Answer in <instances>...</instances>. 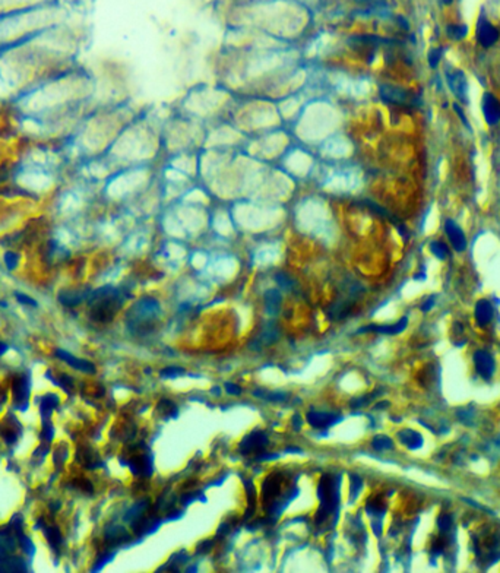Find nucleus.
Returning <instances> with one entry per match:
<instances>
[{"instance_id": "43", "label": "nucleus", "mask_w": 500, "mask_h": 573, "mask_svg": "<svg viewBox=\"0 0 500 573\" xmlns=\"http://www.w3.org/2000/svg\"><path fill=\"white\" fill-rule=\"evenodd\" d=\"M284 452H285V453H288V452H292V453H302V449H298V447H288V449H285Z\"/></svg>"}, {"instance_id": "7", "label": "nucleus", "mask_w": 500, "mask_h": 573, "mask_svg": "<svg viewBox=\"0 0 500 573\" xmlns=\"http://www.w3.org/2000/svg\"><path fill=\"white\" fill-rule=\"evenodd\" d=\"M446 80L455 97L462 103H468V80L465 75L461 70L453 69L452 72L446 73Z\"/></svg>"}, {"instance_id": "18", "label": "nucleus", "mask_w": 500, "mask_h": 573, "mask_svg": "<svg viewBox=\"0 0 500 573\" xmlns=\"http://www.w3.org/2000/svg\"><path fill=\"white\" fill-rule=\"evenodd\" d=\"M265 299V309H266V313L269 316H275L278 312H279V307H281V293L278 290H268L263 296Z\"/></svg>"}, {"instance_id": "19", "label": "nucleus", "mask_w": 500, "mask_h": 573, "mask_svg": "<svg viewBox=\"0 0 500 573\" xmlns=\"http://www.w3.org/2000/svg\"><path fill=\"white\" fill-rule=\"evenodd\" d=\"M28 394H30V383H28V379L21 377V379H19L18 382H15V385H14V397H15V402L19 404L21 408H27Z\"/></svg>"}, {"instance_id": "5", "label": "nucleus", "mask_w": 500, "mask_h": 573, "mask_svg": "<svg viewBox=\"0 0 500 573\" xmlns=\"http://www.w3.org/2000/svg\"><path fill=\"white\" fill-rule=\"evenodd\" d=\"M379 96L382 98L383 103L389 106H405L410 103V94L399 86L383 83L379 88Z\"/></svg>"}, {"instance_id": "32", "label": "nucleus", "mask_w": 500, "mask_h": 573, "mask_svg": "<svg viewBox=\"0 0 500 573\" xmlns=\"http://www.w3.org/2000/svg\"><path fill=\"white\" fill-rule=\"evenodd\" d=\"M363 489V481L358 475L353 474L351 475V487H350V500L353 502L354 499H357V496L360 493V490Z\"/></svg>"}, {"instance_id": "4", "label": "nucleus", "mask_w": 500, "mask_h": 573, "mask_svg": "<svg viewBox=\"0 0 500 573\" xmlns=\"http://www.w3.org/2000/svg\"><path fill=\"white\" fill-rule=\"evenodd\" d=\"M269 443L266 433L263 431H252L243 437V440L239 445V452L242 455H255L260 453L266 449Z\"/></svg>"}, {"instance_id": "9", "label": "nucleus", "mask_w": 500, "mask_h": 573, "mask_svg": "<svg viewBox=\"0 0 500 573\" xmlns=\"http://www.w3.org/2000/svg\"><path fill=\"white\" fill-rule=\"evenodd\" d=\"M483 114L487 125L496 126L500 122V101L493 94H485L483 98Z\"/></svg>"}, {"instance_id": "37", "label": "nucleus", "mask_w": 500, "mask_h": 573, "mask_svg": "<svg viewBox=\"0 0 500 573\" xmlns=\"http://www.w3.org/2000/svg\"><path fill=\"white\" fill-rule=\"evenodd\" d=\"M373 395H376V392L374 394H371V395H369V397H363V398H355L351 401V407L353 408H360V407H364V405H367L369 402H370L371 397Z\"/></svg>"}, {"instance_id": "10", "label": "nucleus", "mask_w": 500, "mask_h": 573, "mask_svg": "<svg viewBox=\"0 0 500 573\" xmlns=\"http://www.w3.org/2000/svg\"><path fill=\"white\" fill-rule=\"evenodd\" d=\"M307 421L312 427L318 430H325L341 421V417L332 413H319V411H310L307 413Z\"/></svg>"}, {"instance_id": "23", "label": "nucleus", "mask_w": 500, "mask_h": 573, "mask_svg": "<svg viewBox=\"0 0 500 573\" xmlns=\"http://www.w3.org/2000/svg\"><path fill=\"white\" fill-rule=\"evenodd\" d=\"M158 411L164 414L165 418H176L177 417V407L168 401V399H161L158 404Z\"/></svg>"}, {"instance_id": "38", "label": "nucleus", "mask_w": 500, "mask_h": 573, "mask_svg": "<svg viewBox=\"0 0 500 573\" xmlns=\"http://www.w3.org/2000/svg\"><path fill=\"white\" fill-rule=\"evenodd\" d=\"M15 297H17L18 302L22 303V304H25V306H31V307H35V306H37V302H35L34 299H31V297H28V296H25V294H21V293H15Z\"/></svg>"}, {"instance_id": "17", "label": "nucleus", "mask_w": 500, "mask_h": 573, "mask_svg": "<svg viewBox=\"0 0 500 573\" xmlns=\"http://www.w3.org/2000/svg\"><path fill=\"white\" fill-rule=\"evenodd\" d=\"M398 439H399V442L403 443L405 447H408V449H420L421 446H423V437H421V434L420 433H417V431H414V430H401L399 433H398Z\"/></svg>"}, {"instance_id": "25", "label": "nucleus", "mask_w": 500, "mask_h": 573, "mask_svg": "<svg viewBox=\"0 0 500 573\" xmlns=\"http://www.w3.org/2000/svg\"><path fill=\"white\" fill-rule=\"evenodd\" d=\"M430 250L437 259H446L449 255V249H448L446 243H443L440 240H436V241L430 243Z\"/></svg>"}, {"instance_id": "45", "label": "nucleus", "mask_w": 500, "mask_h": 573, "mask_svg": "<svg viewBox=\"0 0 500 573\" xmlns=\"http://www.w3.org/2000/svg\"><path fill=\"white\" fill-rule=\"evenodd\" d=\"M442 2H443L445 5H451L452 3V0H442Z\"/></svg>"}, {"instance_id": "36", "label": "nucleus", "mask_w": 500, "mask_h": 573, "mask_svg": "<svg viewBox=\"0 0 500 573\" xmlns=\"http://www.w3.org/2000/svg\"><path fill=\"white\" fill-rule=\"evenodd\" d=\"M181 373H184V370L180 368V367H167V368L161 370L162 377H170V379L177 377L178 374H181Z\"/></svg>"}, {"instance_id": "24", "label": "nucleus", "mask_w": 500, "mask_h": 573, "mask_svg": "<svg viewBox=\"0 0 500 573\" xmlns=\"http://www.w3.org/2000/svg\"><path fill=\"white\" fill-rule=\"evenodd\" d=\"M44 534H46V537H47V541H49V544L53 547V548H59L60 547V544H62V535H60V532L57 531V528H53V526H47L46 529H44Z\"/></svg>"}, {"instance_id": "41", "label": "nucleus", "mask_w": 500, "mask_h": 573, "mask_svg": "<svg viewBox=\"0 0 500 573\" xmlns=\"http://www.w3.org/2000/svg\"><path fill=\"white\" fill-rule=\"evenodd\" d=\"M43 437H44L47 442H50V440L53 439V427H51V426H49V423H46V429H44V434H43Z\"/></svg>"}, {"instance_id": "22", "label": "nucleus", "mask_w": 500, "mask_h": 573, "mask_svg": "<svg viewBox=\"0 0 500 573\" xmlns=\"http://www.w3.org/2000/svg\"><path fill=\"white\" fill-rule=\"evenodd\" d=\"M276 338H278V329L274 328L272 325H269L268 328H265L262 331L260 336L253 341L252 347L260 348V347H265V345H271V344H274V341H276Z\"/></svg>"}, {"instance_id": "31", "label": "nucleus", "mask_w": 500, "mask_h": 573, "mask_svg": "<svg viewBox=\"0 0 500 573\" xmlns=\"http://www.w3.org/2000/svg\"><path fill=\"white\" fill-rule=\"evenodd\" d=\"M452 525H453V521H452L451 515L443 513V515H440L437 518V526H439V529H440L442 534H448L451 531Z\"/></svg>"}, {"instance_id": "20", "label": "nucleus", "mask_w": 500, "mask_h": 573, "mask_svg": "<svg viewBox=\"0 0 500 573\" xmlns=\"http://www.w3.org/2000/svg\"><path fill=\"white\" fill-rule=\"evenodd\" d=\"M91 293H86V291H82V290H76V291H65V293H60L59 294V302L65 306H78L79 303H82L85 299L89 297Z\"/></svg>"}, {"instance_id": "8", "label": "nucleus", "mask_w": 500, "mask_h": 573, "mask_svg": "<svg viewBox=\"0 0 500 573\" xmlns=\"http://www.w3.org/2000/svg\"><path fill=\"white\" fill-rule=\"evenodd\" d=\"M472 360H474V366H475L477 373L483 379L488 380L491 377V374L494 373V368H496L493 357L488 352H485V351H475Z\"/></svg>"}, {"instance_id": "39", "label": "nucleus", "mask_w": 500, "mask_h": 573, "mask_svg": "<svg viewBox=\"0 0 500 573\" xmlns=\"http://www.w3.org/2000/svg\"><path fill=\"white\" fill-rule=\"evenodd\" d=\"M224 386H226L227 394H230V395H240V394H242V389H240L237 385H234V383L228 382L226 383Z\"/></svg>"}, {"instance_id": "1", "label": "nucleus", "mask_w": 500, "mask_h": 573, "mask_svg": "<svg viewBox=\"0 0 500 573\" xmlns=\"http://www.w3.org/2000/svg\"><path fill=\"white\" fill-rule=\"evenodd\" d=\"M123 296L113 286H103L89 294L91 318L98 322H109L114 318L119 307L123 304Z\"/></svg>"}, {"instance_id": "27", "label": "nucleus", "mask_w": 500, "mask_h": 573, "mask_svg": "<svg viewBox=\"0 0 500 573\" xmlns=\"http://www.w3.org/2000/svg\"><path fill=\"white\" fill-rule=\"evenodd\" d=\"M371 446L376 449V450H389V449H393V442L392 439H389L387 436L383 434H379L373 439Z\"/></svg>"}, {"instance_id": "26", "label": "nucleus", "mask_w": 500, "mask_h": 573, "mask_svg": "<svg viewBox=\"0 0 500 573\" xmlns=\"http://www.w3.org/2000/svg\"><path fill=\"white\" fill-rule=\"evenodd\" d=\"M255 397L272 402H282L287 399V394L284 392H268V391H255Z\"/></svg>"}, {"instance_id": "40", "label": "nucleus", "mask_w": 500, "mask_h": 573, "mask_svg": "<svg viewBox=\"0 0 500 573\" xmlns=\"http://www.w3.org/2000/svg\"><path fill=\"white\" fill-rule=\"evenodd\" d=\"M433 306H435V297H429L426 302L421 304V310L423 312H429Z\"/></svg>"}, {"instance_id": "14", "label": "nucleus", "mask_w": 500, "mask_h": 573, "mask_svg": "<svg viewBox=\"0 0 500 573\" xmlns=\"http://www.w3.org/2000/svg\"><path fill=\"white\" fill-rule=\"evenodd\" d=\"M56 355L60 360H63L66 364L73 367L75 370H79V371H83V373H95V366L92 363H89L86 360H82V358H78V357L69 354L67 351L57 350L56 351Z\"/></svg>"}, {"instance_id": "30", "label": "nucleus", "mask_w": 500, "mask_h": 573, "mask_svg": "<svg viewBox=\"0 0 500 573\" xmlns=\"http://www.w3.org/2000/svg\"><path fill=\"white\" fill-rule=\"evenodd\" d=\"M446 32L453 40H461V38H464L467 35L468 28L465 25H449Z\"/></svg>"}, {"instance_id": "29", "label": "nucleus", "mask_w": 500, "mask_h": 573, "mask_svg": "<svg viewBox=\"0 0 500 573\" xmlns=\"http://www.w3.org/2000/svg\"><path fill=\"white\" fill-rule=\"evenodd\" d=\"M18 541H19V544H21V547H22L24 553H25V554H28L30 557H33L34 551H35V547H34V544L31 542V540L22 534V531H21V532H18Z\"/></svg>"}, {"instance_id": "13", "label": "nucleus", "mask_w": 500, "mask_h": 573, "mask_svg": "<svg viewBox=\"0 0 500 573\" xmlns=\"http://www.w3.org/2000/svg\"><path fill=\"white\" fill-rule=\"evenodd\" d=\"M129 465L130 471L136 475H151L152 474V455H138L130 461L125 462Z\"/></svg>"}, {"instance_id": "3", "label": "nucleus", "mask_w": 500, "mask_h": 573, "mask_svg": "<svg viewBox=\"0 0 500 573\" xmlns=\"http://www.w3.org/2000/svg\"><path fill=\"white\" fill-rule=\"evenodd\" d=\"M160 315V304L155 299H142L130 310L129 326L132 329H145Z\"/></svg>"}, {"instance_id": "2", "label": "nucleus", "mask_w": 500, "mask_h": 573, "mask_svg": "<svg viewBox=\"0 0 500 573\" xmlns=\"http://www.w3.org/2000/svg\"><path fill=\"white\" fill-rule=\"evenodd\" d=\"M339 477L325 474L318 486V496L321 508L316 513V525L321 526L331 515H337L339 505Z\"/></svg>"}, {"instance_id": "28", "label": "nucleus", "mask_w": 500, "mask_h": 573, "mask_svg": "<svg viewBox=\"0 0 500 573\" xmlns=\"http://www.w3.org/2000/svg\"><path fill=\"white\" fill-rule=\"evenodd\" d=\"M57 404H59V397H56V395H53V394L46 395V397L43 398V401H41V413H43V414H44V413L50 414V413L57 407Z\"/></svg>"}, {"instance_id": "35", "label": "nucleus", "mask_w": 500, "mask_h": 573, "mask_svg": "<svg viewBox=\"0 0 500 573\" xmlns=\"http://www.w3.org/2000/svg\"><path fill=\"white\" fill-rule=\"evenodd\" d=\"M442 54H443V51L440 48H433L429 53V64L432 67H436L439 64V62H440V59H442Z\"/></svg>"}, {"instance_id": "42", "label": "nucleus", "mask_w": 500, "mask_h": 573, "mask_svg": "<svg viewBox=\"0 0 500 573\" xmlns=\"http://www.w3.org/2000/svg\"><path fill=\"white\" fill-rule=\"evenodd\" d=\"M8 178V171L5 168H0V183H3Z\"/></svg>"}, {"instance_id": "15", "label": "nucleus", "mask_w": 500, "mask_h": 573, "mask_svg": "<svg viewBox=\"0 0 500 573\" xmlns=\"http://www.w3.org/2000/svg\"><path fill=\"white\" fill-rule=\"evenodd\" d=\"M407 323H408V319L403 318L401 320H398L396 323L393 325H369V326H364L363 329H360L358 332H377V334H385V335H396L399 332H403L404 329L407 328Z\"/></svg>"}, {"instance_id": "12", "label": "nucleus", "mask_w": 500, "mask_h": 573, "mask_svg": "<svg viewBox=\"0 0 500 573\" xmlns=\"http://www.w3.org/2000/svg\"><path fill=\"white\" fill-rule=\"evenodd\" d=\"M18 532L14 526H8L5 529H0V558L8 557L11 551L15 548L18 540Z\"/></svg>"}, {"instance_id": "16", "label": "nucleus", "mask_w": 500, "mask_h": 573, "mask_svg": "<svg viewBox=\"0 0 500 573\" xmlns=\"http://www.w3.org/2000/svg\"><path fill=\"white\" fill-rule=\"evenodd\" d=\"M475 320L480 326H487L493 319V306L488 300H480L475 304Z\"/></svg>"}, {"instance_id": "6", "label": "nucleus", "mask_w": 500, "mask_h": 573, "mask_svg": "<svg viewBox=\"0 0 500 573\" xmlns=\"http://www.w3.org/2000/svg\"><path fill=\"white\" fill-rule=\"evenodd\" d=\"M499 30L481 16L477 22V41L480 43V46H483L484 48L491 47L499 41Z\"/></svg>"}, {"instance_id": "11", "label": "nucleus", "mask_w": 500, "mask_h": 573, "mask_svg": "<svg viewBox=\"0 0 500 573\" xmlns=\"http://www.w3.org/2000/svg\"><path fill=\"white\" fill-rule=\"evenodd\" d=\"M445 231H446V234H448V237H449V241H451L453 249H455L456 252H462V250H465V247H467V239H465V234H464V231L461 230V227H459L458 224L455 223L453 220H448V221L445 223Z\"/></svg>"}, {"instance_id": "21", "label": "nucleus", "mask_w": 500, "mask_h": 573, "mask_svg": "<svg viewBox=\"0 0 500 573\" xmlns=\"http://www.w3.org/2000/svg\"><path fill=\"white\" fill-rule=\"evenodd\" d=\"M25 561L19 557H3L0 558V572H25Z\"/></svg>"}, {"instance_id": "34", "label": "nucleus", "mask_w": 500, "mask_h": 573, "mask_svg": "<svg viewBox=\"0 0 500 573\" xmlns=\"http://www.w3.org/2000/svg\"><path fill=\"white\" fill-rule=\"evenodd\" d=\"M276 281H278L279 285L282 286V288H285V290H291L294 286V281L290 279V276L287 273H284V272H279L276 275Z\"/></svg>"}, {"instance_id": "33", "label": "nucleus", "mask_w": 500, "mask_h": 573, "mask_svg": "<svg viewBox=\"0 0 500 573\" xmlns=\"http://www.w3.org/2000/svg\"><path fill=\"white\" fill-rule=\"evenodd\" d=\"M5 263H6V268L14 271L17 269V266L19 265V255L15 252H8L5 255Z\"/></svg>"}, {"instance_id": "44", "label": "nucleus", "mask_w": 500, "mask_h": 573, "mask_svg": "<svg viewBox=\"0 0 500 573\" xmlns=\"http://www.w3.org/2000/svg\"><path fill=\"white\" fill-rule=\"evenodd\" d=\"M8 348H9V347H8V344H5V342H0V355H2L5 351H8Z\"/></svg>"}]
</instances>
